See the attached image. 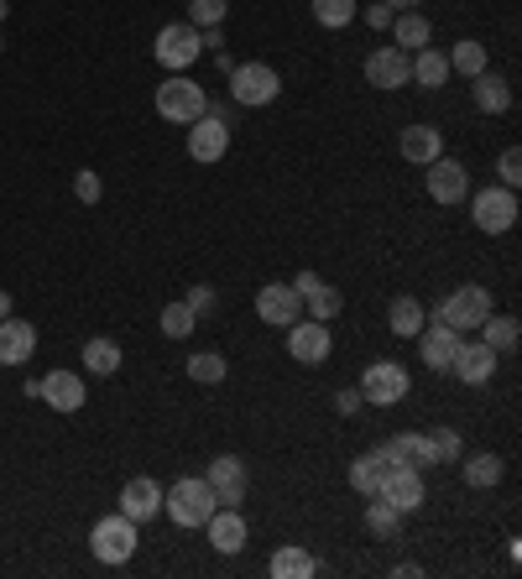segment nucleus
<instances>
[{"label": "nucleus", "mask_w": 522, "mask_h": 579, "mask_svg": "<svg viewBox=\"0 0 522 579\" xmlns=\"http://www.w3.org/2000/svg\"><path fill=\"white\" fill-rule=\"evenodd\" d=\"M423 188H429V199H434V204H444V209L465 204V193H470L465 162H454V157H434V162L423 168Z\"/></svg>", "instance_id": "10"}, {"label": "nucleus", "mask_w": 522, "mask_h": 579, "mask_svg": "<svg viewBox=\"0 0 522 579\" xmlns=\"http://www.w3.org/2000/svg\"><path fill=\"white\" fill-rule=\"evenodd\" d=\"M157 325H162V335H168V340H189L193 329H199V313H193L189 303H162Z\"/></svg>", "instance_id": "37"}, {"label": "nucleus", "mask_w": 522, "mask_h": 579, "mask_svg": "<svg viewBox=\"0 0 522 579\" xmlns=\"http://www.w3.org/2000/svg\"><path fill=\"white\" fill-rule=\"evenodd\" d=\"M278 94H282V73L272 63L251 58L241 69H230V100L241 104V110H267Z\"/></svg>", "instance_id": "5"}, {"label": "nucleus", "mask_w": 522, "mask_h": 579, "mask_svg": "<svg viewBox=\"0 0 522 579\" xmlns=\"http://www.w3.org/2000/svg\"><path fill=\"white\" fill-rule=\"evenodd\" d=\"M298 298H303V308H309V319H319V325H330V319H340V308H345V292L330 288L319 272H298L293 277Z\"/></svg>", "instance_id": "17"}, {"label": "nucleus", "mask_w": 522, "mask_h": 579, "mask_svg": "<svg viewBox=\"0 0 522 579\" xmlns=\"http://www.w3.org/2000/svg\"><path fill=\"white\" fill-rule=\"evenodd\" d=\"M214 491H209V480L204 476H183L178 486H168L162 491V511L173 517L178 528H204L209 517H214Z\"/></svg>", "instance_id": "2"}, {"label": "nucleus", "mask_w": 522, "mask_h": 579, "mask_svg": "<svg viewBox=\"0 0 522 579\" xmlns=\"http://www.w3.org/2000/svg\"><path fill=\"white\" fill-rule=\"evenodd\" d=\"M382 460L387 465H413V470H429V465H439V455H434V439H429V433H398V439L382 443Z\"/></svg>", "instance_id": "22"}, {"label": "nucleus", "mask_w": 522, "mask_h": 579, "mask_svg": "<svg viewBox=\"0 0 522 579\" xmlns=\"http://www.w3.org/2000/svg\"><path fill=\"white\" fill-rule=\"evenodd\" d=\"M204 532H209V548H214V553H245V538H251L241 507H214Z\"/></svg>", "instance_id": "20"}, {"label": "nucleus", "mask_w": 522, "mask_h": 579, "mask_svg": "<svg viewBox=\"0 0 522 579\" xmlns=\"http://www.w3.org/2000/svg\"><path fill=\"white\" fill-rule=\"evenodd\" d=\"M481 340H486L496 356H512V350H518V340H522V329H518V319H512V313H491L486 325H481Z\"/></svg>", "instance_id": "35"}, {"label": "nucleus", "mask_w": 522, "mask_h": 579, "mask_svg": "<svg viewBox=\"0 0 522 579\" xmlns=\"http://www.w3.org/2000/svg\"><path fill=\"white\" fill-rule=\"evenodd\" d=\"M491 313H496V308H491V288H481V282H465V288L444 292V298H439V308H434V319H439V325H450L454 335L481 329Z\"/></svg>", "instance_id": "1"}, {"label": "nucleus", "mask_w": 522, "mask_h": 579, "mask_svg": "<svg viewBox=\"0 0 522 579\" xmlns=\"http://www.w3.org/2000/svg\"><path fill=\"white\" fill-rule=\"evenodd\" d=\"M183 303H189L193 313L204 319V313H214V288H209V282H199V288H189V298H183Z\"/></svg>", "instance_id": "43"}, {"label": "nucleus", "mask_w": 522, "mask_h": 579, "mask_svg": "<svg viewBox=\"0 0 522 579\" xmlns=\"http://www.w3.org/2000/svg\"><path fill=\"white\" fill-rule=\"evenodd\" d=\"M209 110V94L199 79L189 73H168L162 84H157V116L173 120V126H193V120Z\"/></svg>", "instance_id": "3"}, {"label": "nucleus", "mask_w": 522, "mask_h": 579, "mask_svg": "<svg viewBox=\"0 0 522 579\" xmlns=\"http://www.w3.org/2000/svg\"><path fill=\"white\" fill-rule=\"evenodd\" d=\"M100 193H104V183H100V172L94 168L73 172V199H79V204H100Z\"/></svg>", "instance_id": "40"}, {"label": "nucleus", "mask_w": 522, "mask_h": 579, "mask_svg": "<svg viewBox=\"0 0 522 579\" xmlns=\"http://www.w3.org/2000/svg\"><path fill=\"white\" fill-rule=\"evenodd\" d=\"M204 480H209V491H214V501H220V507H241L245 486H251V470H245L241 455H214V460H209V470H204Z\"/></svg>", "instance_id": "11"}, {"label": "nucleus", "mask_w": 522, "mask_h": 579, "mask_svg": "<svg viewBox=\"0 0 522 579\" xmlns=\"http://www.w3.org/2000/svg\"><path fill=\"white\" fill-rule=\"evenodd\" d=\"M0 52H6V37H0Z\"/></svg>", "instance_id": "49"}, {"label": "nucleus", "mask_w": 522, "mask_h": 579, "mask_svg": "<svg viewBox=\"0 0 522 579\" xmlns=\"http://www.w3.org/2000/svg\"><path fill=\"white\" fill-rule=\"evenodd\" d=\"M429 439H434V455H439V465H450V460H460V455H465V439H460L454 428H434Z\"/></svg>", "instance_id": "41"}, {"label": "nucleus", "mask_w": 522, "mask_h": 579, "mask_svg": "<svg viewBox=\"0 0 522 579\" xmlns=\"http://www.w3.org/2000/svg\"><path fill=\"white\" fill-rule=\"evenodd\" d=\"M429 325V308L418 303L413 292H398L392 303H387V329L398 335V340H418V329Z\"/></svg>", "instance_id": "26"}, {"label": "nucleus", "mask_w": 522, "mask_h": 579, "mask_svg": "<svg viewBox=\"0 0 522 579\" xmlns=\"http://www.w3.org/2000/svg\"><path fill=\"white\" fill-rule=\"evenodd\" d=\"M137 543H141L137 522H131L126 511H110V517H100V522H94V532H89V553H94L100 563H110V569L131 559V553H137Z\"/></svg>", "instance_id": "7"}, {"label": "nucleus", "mask_w": 522, "mask_h": 579, "mask_svg": "<svg viewBox=\"0 0 522 579\" xmlns=\"http://www.w3.org/2000/svg\"><path fill=\"white\" fill-rule=\"evenodd\" d=\"M230 152V126H225V116H199L189 126V157L199 162V168H209V162H220V157Z\"/></svg>", "instance_id": "16"}, {"label": "nucleus", "mask_w": 522, "mask_h": 579, "mask_svg": "<svg viewBox=\"0 0 522 579\" xmlns=\"http://www.w3.org/2000/svg\"><path fill=\"white\" fill-rule=\"evenodd\" d=\"M0 319H11V292H0Z\"/></svg>", "instance_id": "47"}, {"label": "nucleus", "mask_w": 522, "mask_h": 579, "mask_svg": "<svg viewBox=\"0 0 522 579\" xmlns=\"http://www.w3.org/2000/svg\"><path fill=\"white\" fill-rule=\"evenodd\" d=\"M460 476H465L470 491H491V486H502L506 465L496 455H460Z\"/></svg>", "instance_id": "30"}, {"label": "nucleus", "mask_w": 522, "mask_h": 579, "mask_svg": "<svg viewBox=\"0 0 522 579\" xmlns=\"http://www.w3.org/2000/svg\"><path fill=\"white\" fill-rule=\"evenodd\" d=\"M42 402H48L52 412H63V418H73V412L89 402V387H84V376H73V371H48L42 376Z\"/></svg>", "instance_id": "18"}, {"label": "nucleus", "mask_w": 522, "mask_h": 579, "mask_svg": "<svg viewBox=\"0 0 522 579\" xmlns=\"http://www.w3.org/2000/svg\"><path fill=\"white\" fill-rule=\"evenodd\" d=\"M230 11V0H189V27L209 32V27H220Z\"/></svg>", "instance_id": "39"}, {"label": "nucleus", "mask_w": 522, "mask_h": 579, "mask_svg": "<svg viewBox=\"0 0 522 579\" xmlns=\"http://www.w3.org/2000/svg\"><path fill=\"white\" fill-rule=\"evenodd\" d=\"M257 319L272 329H288L303 319V298H298L293 282H267V288H257Z\"/></svg>", "instance_id": "13"}, {"label": "nucleus", "mask_w": 522, "mask_h": 579, "mask_svg": "<svg viewBox=\"0 0 522 579\" xmlns=\"http://www.w3.org/2000/svg\"><path fill=\"white\" fill-rule=\"evenodd\" d=\"M454 345H460V335H454L450 325H439V319H429V325L418 329V360H423L429 371H439V376H450Z\"/></svg>", "instance_id": "19"}, {"label": "nucleus", "mask_w": 522, "mask_h": 579, "mask_svg": "<svg viewBox=\"0 0 522 579\" xmlns=\"http://www.w3.org/2000/svg\"><path fill=\"white\" fill-rule=\"evenodd\" d=\"M116 511H126V517H131V522H152L157 511H162V486H157L152 476H137V480H126L121 486V507Z\"/></svg>", "instance_id": "21"}, {"label": "nucleus", "mask_w": 522, "mask_h": 579, "mask_svg": "<svg viewBox=\"0 0 522 579\" xmlns=\"http://www.w3.org/2000/svg\"><path fill=\"white\" fill-rule=\"evenodd\" d=\"M496 350L486 340H460L454 345V360H450V376L454 381H465V387H486L491 376H496Z\"/></svg>", "instance_id": "14"}, {"label": "nucleus", "mask_w": 522, "mask_h": 579, "mask_svg": "<svg viewBox=\"0 0 522 579\" xmlns=\"http://www.w3.org/2000/svg\"><path fill=\"white\" fill-rule=\"evenodd\" d=\"M398 152L408 168H429L434 157H444V137H439V126H408L398 137Z\"/></svg>", "instance_id": "23"}, {"label": "nucleus", "mask_w": 522, "mask_h": 579, "mask_svg": "<svg viewBox=\"0 0 522 579\" xmlns=\"http://www.w3.org/2000/svg\"><path fill=\"white\" fill-rule=\"evenodd\" d=\"M429 37H434V27H429L423 11H398V17H392V42H398L402 52L429 48Z\"/></svg>", "instance_id": "31"}, {"label": "nucleus", "mask_w": 522, "mask_h": 579, "mask_svg": "<svg viewBox=\"0 0 522 579\" xmlns=\"http://www.w3.org/2000/svg\"><path fill=\"white\" fill-rule=\"evenodd\" d=\"M392 17H398V11H392L387 0H377V6H365V27H371V32H387V27H392Z\"/></svg>", "instance_id": "44"}, {"label": "nucleus", "mask_w": 522, "mask_h": 579, "mask_svg": "<svg viewBox=\"0 0 522 579\" xmlns=\"http://www.w3.org/2000/svg\"><path fill=\"white\" fill-rule=\"evenodd\" d=\"M392 11H418V0H387Z\"/></svg>", "instance_id": "46"}, {"label": "nucleus", "mask_w": 522, "mask_h": 579, "mask_svg": "<svg viewBox=\"0 0 522 579\" xmlns=\"http://www.w3.org/2000/svg\"><path fill=\"white\" fill-rule=\"evenodd\" d=\"M470 199V224L481 230V236H506L512 224H518V188H475L465 193Z\"/></svg>", "instance_id": "4"}, {"label": "nucleus", "mask_w": 522, "mask_h": 579, "mask_svg": "<svg viewBox=\"0 0 522 579\" xmlns=\"http://www.w3.org/2000/svg\"><path fill=\"white\" fill-rule=\"evenodd\" d=\"M282 335H288V356H293L298 366H324L334 350L330 325H319V319H298V325H288Z\"/></svg>", "instance_id": "12"}, {"label": "nucleus", "mask_w": 522, "mask_h": 579, "mask_svg": "<svg viewBox=\"0 0 522 579\" xmlns=\"http://www.w3.org/2000/svg\"><path fill=\"white\" fill-rule=\"evenodd\" d=\"M444 79H450V58L439 48H418L413 52V84L418 89H444Z\"/></svg>", "instance_id": "34"}, {"label": "nucleus", "mask_w": 522, "mask_h": 579, "mask_svg": "<svg viewBox=\"0 0 522 579\" xmlns=\"http://www.w3.org/2000/svg\"><path fill=\"white\" fill-rule=\"evenodd\" d=\"M450 73H465V79H475V73H486V63H491V52H486V42H475V37H460L450 52Z\"/></svg>", "instance_id": "33"}, {"label": "nucleus", "mask_w": 522, "mask_h": 579, "mask_svg": "<svg viewBox=\"0 0 522 579\" xmlns=\"http://www.w3.org/2000/svg\"><path fill=\"white\" fill-rule=\"evenodd\" d=\"M0 21H6V0H0Z\"/></svg>", "instance_id": "48"}, {"label": "nucleus", "mask_w": 522, "mask_h": 579, "mask_svg": "<svg viewBox=\"0 0 522 579\" xmlns=\"http://www.w3.org/2000/svg\"><path fill=\"white\" fill-rule=\"evenodd\" d=\"M365 84L371 89H408L413 84V52H402L398 42H382V48L365 52Z\"/></svg>", "instance_id": "8"}, {"label": "nucleus", "mask_w": 522, "mask_h": 579, "mask_svg": "<svg viewBox=\"0 0 522 579\" xmlns=\"http://www.w3.org/2000/svg\"><path fill=\"white\" fill-rule=\"evenodd\" d=\"M470 100H475V110H481V116H506V110H512V84H506L502 73H475V79H470Z\"/></svg>", "instance_id": "25"}, {"label": "nucleus", "mask_w": 522, "mask_h": 579, "mask_svg": "<svg viewBox=\"0 0 522 579\" xmlns=\"http://www.w3.org/2000/svg\"><path fill=\"white\" fill-rule=\"evenodd\" d=\"M355 11H361L355 0H313V21L330 27V32H345L350 21H355Z\"/></svg>", "instance_id": "38"}, {"label": "nucleus", "mask_w": 522, "mask_h": 579, "mask_svg": "<svg viewBox=\"0 0 522 579\" xmlns=\"http://www.w3.org/2000/svg\"><path fill=\"white\" fill-rule=\"evenodd\" d=\"M121 360H126V350L110 335H94V340H84V371L89 376H116L121 371Z\"/></svg>", "instance_id": "32"}, {"label": "nucleus", "mask_w": 522, "mask_h": 579, "mask_svg": "<svg viewBox=\"0 0 522 579\" xmlns=\"http://www.w3.org/2000/svg\"><path fill=\"white\" fill-rule=\"evenodd\" d=\"M37 350V329L27 319H0V366H27Z\"/></svg>", "instance_id": "24"}, {"label": "nucleus", "mask_w": 522, "mask_h": 579, "mask_svg": "<svg viewBox=\"0 0 522 579\" xmlns=\"http://www.w3.org/2000/svg\"><path fill=\"white\" fill-rule=\"evenodd\" d=\"M183 371H189L199 387H220V381L230 376V360L220 356V350H199V356H189V366H183Z\"/></svg>", "instance_id": "36"}, {"label": "nucleus", "mask_w": 522, "mask_h": 579, "mask_svg": "<svg viewBox=\"0 0 522 579\" xmlns=\"http://www.w3.org/2000/svg\"><path fill=\"white\" fill-rule=\"evenodd\" d=\"M496 178H502V188L522 183V152H518V147H506V152L496 157Z\"/></svg>", "instance_id": "42"}, {"label": "nucleus", "mask_w": 522, "mask_h": 579, "mask_svg": "<svg viewBox=\"0 0 522 579\" xmlns=\"http://www.w3.org/2000/svg\"><path fill=\"white\" fill-rule=\"evenodd\" d=\"M382 501H392V507L402 511V517H413L423 501H429V486H423V470H413V465H392L382 480Z\"/></svg>", "instance_id": "15"}, {"label": "nucleus", "mask_w": 522, "mask_h": 579, "mask_svg": "<svg viewBox=\"0 0 522 579\" xmlns=\"http://www.w3.org/2000/svg\"><path fill=\"white\" fill-rule=\"evenodd\" d=\"M387 470H392V465L382 460V449H365V455H355V460H350V491H355V496H377V491H382V480H387Z\"/></svg>", "instance_id": "28"}, {"label": "nucleus", "mask_w": 522, "mask_h": 579, "mask_svg": "<svg viewBox=\"0 0 522 579\" xmlns=\"http://www.w3.org/2000/svg\"><path fill=\"white\" fill-rule=\"evenodd\" d=\"M199 48H204V37H199V27H189V21H173V27H162L152 42V58L162 63L168 73H183L189 63H199Z\"/></svg>", "instance_id": "9"}, {"label": "nucleus", "mask_w": 522, "mask_h": 579, "mask_svg": "<svg viewBox=\"0 0 522 579\" xmlns=\"http://www.w3.org/2000/svg\"><path fill=\"white\" fill-rule=\"evenodd\" d=\"M365 532H371L377 543H398L402 511L392 507V501H382V496H365Z\"/></svg>", "instance_id": "29"}, {"label": "nucleus", "mask_w": 522, "mask_h": 579, "mask_svg": "<svg viewBox=\"0 0 522 579\" xmlns=\"http://www.w3.org/2000/svg\"><path fill=\"white\" fill-rule=\"evenodd\" d=\"M355 392H361V402H371V408H398L402 397L413 392V376H408V366H398V360H371L361 371V381H355Z\"/></svg>", "instance_id": "6"}, {"label": "nucleus", "mask_w": 522, "mask_h": 579, "mask_svg": "<svg viewBox=\"0 0 522 579\" xmlns=\"http://www.w3.org/2000/svg\"><path fill=\"white\" fill-rule=\"evenodd\" d=\"M334 412H340V418L361 412V392H355V387H350V392H340V397H334Z\"/></svg>", "instance_id": "45"}, {"label": "nucleus", "mask_w": 522, "mask_h": 579, "mask_svg": "<svg viewBox=\"0 0 522 579\" xmlns=\"http://www.w3.org/2000/svg\"><path fill=\"white\" fill-rule=\"evenodd\" d=\"M267 575H272V579H313V575H319V559H313L309 548L282 543L278 553L267 559Z\"/></svg>", "instance_id": "27"}]
</instances>
